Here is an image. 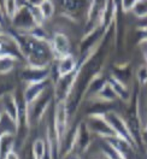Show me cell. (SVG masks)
I'll return each mask as SVG.
<instances>
[{
  "instance_id": "obj_1",
  "label": "cell",
  "mask_w": 147,
  "mask_h": 159,
  "mask_svg": "<svg viewBox=\"0 0 147 159\" xmlns=\"http://www.w3.org/2000/svg\"><path fill=\"white\" fill-rule=\"evenodd\" d=\"M103 115H104L105 119L108 120V125L111 127V129L113 131L115 136L124 140V141H127L129 143H131V145L136 148L135 142H134V140H133V136H131V134H130V130L128 128L126 118L122 117V116H121L118 112H116V111H105V112H103Z\"/></svg>"
},
{
  "instance_id": "obj_2",
  "label": "cell",
  "mask_w": 147,
  "mask_h": 159,
  "mask_svg": "<svg viewBox=\"0 0 147 159\" xmlns=\"http://www.w3.org/2000/svg\"><path fill=\"white\" fill-rule=\"evenodd\" d=\"M0 104H1V109H2V112H4V116H6L15 124L16 130H17L21 122L22 110H21L20 102L17 100V94L15 93V90L11 89L7 90L6 93H4L0 97Z\"/></svg>"
},
{
  "instance_id": "obj_3",
  "label": "cell",
  "mask_w": 147,
  "mask_h": 159,
  "mask_svg": "<svg viewBox=\"0 0 147 159\" xmlns=\"http://www.w3.org/2000/svg\"><path fill=\"white\" fill-rule=\"evenodd\" d=\"M85 123L89 131L92 133V135H94V136H98L103 140L115 136V134L111 129V127L108 125V120L105 119L103 112H95V113L89 115Z\"/></svg>"
},
{
  "instance_id": "obj_4",
  "label": "cell",
  "mask_w": 147,
  "mask_h": 159,
  "mask_svg": "<svg viewBox=\"0 0 147 159\" xmlns=\"http://www.w3.org/2000/svg\"><path fill=\"white\" fill-rule=\"evenodd\" d=\"M49 46H51L52 53L54 56V59H59V58L72 54L71 41L65 33L56 31L53 34V36L49 39Z\"/></svg>"
},
{
  "instance_id": "obj_5",
  "label": "cell",
  "mask_w": 147,
  "mask_h": 159,
  "mask_svg": "<svg viewBox=\"0 0 147 159\" xmlns=\"http://www.w3.org/2000/svg\"><path fill=\"white\" fill-rule=\"evenodd\" d=\"M49 76H51V70L48 66H34L27 64L21 72V77L24 84L48 81Z\"/></svg>"
},
{
  "instance_id": "obj_6",
  "label": "cell",
  "mask_w": 147,
  "mask_h": 159,
  "mask_svg": "<svg viewBox=\"0 0 147 159\" xmlns=\"http://www.w3.org/2000/svg\"><path fill=\"white\" fill-rule=\"evenodd\" d=\"M108 83L112 88L116 98L121 99L124 104H129L131 101V92L128 88L124 81L118 79L116 75H111L108 79Z\"/></svg>"
},
{
  "instance_id": "obj_7",
  "label": "cell",
  "mask_w": 147,
  "mask_h": 159,
  "mask_svg": "<svg viewBox=\"0 0 147 159\" xmlns=\"http://www.w3.org/2000/svg\"><path fill=\"white\" fill-rule=\"evenodd\" d=\"M57 60V79H63L70 76L71 74H74L77 66H79V60L76 59L72 54L59 58Z\"/></svg>"
},
{
  "instance_id": "obj_8",
  "label": "cell",
  "mask_w": 147,
  "mask_h": 159,
  "mask_svg": "<svg viewBox=\"0 0 147 159\" xmlns=\"http://www.w3.org/2000/svg\"><path fill=\"white\" fill-rule=\"evenodd\" d=\"M93 145V135L87 128L86 123L82 122L79 124L77 130V141H76V148L80 153H86Z\"/></svg>"
},
{
  "instance_id": "obj_9",
  "label": "cell",
  "mask_w": 147,
  "mask_h": 159,
  "mask_svg": "<svg viewBox=\"0 0 147 159\" xmlns=\"http://www.w3.org/2000/svg\"><path fill=\"white\" fill-rule=\"evenodd\" d=\"M38 10L44 20H52V17L54 16L56 12V6L53 0H39L38 2H35Z\"/></svg>"
},
{
  "instance_id": "obj_10",
  "label": "cell",
  "mask_w": 147,
  "mask_h": 159,
  "mask_svg": "<svg viewBox=\"0 0 147 159\" xmlns=\"http://www.w3.org/2000/svg\"><path fill=\"white\" fill-rule=\"evenodd\" d=\"M46 149H47V142L46 140L38 138L33 141L31 143V159H44L46 156Z\"/></svg>"
},
{
  "instance_id": "obj_11",
  "label": "cell",
  "mask_w": 147,
  "mask_h": 159,
  "mask_svg": "<svg viewBox=\"0 0 147 159\" xmlns=\"http://www.w3.org/2000/svg\"><path fill=\"white\" fill-rule=\"evenodd\" d=\"M20 5H18V0H2V11L4 15L9 18L10 20H12L16 15L20 11Z\"/></svg>"
},
{
  "instance_id": "obj_12",
  "label": "cell",
  "mask_w": 147,
  "mask_h": 159,
  "mask_svg": "<svg viewBox=\"0 0 147 159\" xmlns=\"http://www.w3.org/2000/svg\"><path fill=\"white\" fill-rule=\"evenodd\" d=\"M140 1L142 0H121V9L124 13L131 12Z\"/></svg>"
},
{
  "instance_id": "obj_13",
  "label": "cell",
  "mask_w": 147,
  "mask_h": 159,
  "mask_svg": "<svg viewBox=\"0 0 147 159\" xmlns=\"http://www.w3.org/2000/svg\"><path fill=\"white\" fill-rule=\"evenodd\" d=\"M6 159H21L20 156H18V152L17 151H12L10 154L6 157Z\"/></svg>"
},
{
  "instance_id": "obj_14",
  "label": "cell",
  "mask_w": 147,
  "mask_h": 159,
  "mask_svg": "<svg viewBox=\"0 0 147 159\" xmlns=\"http://www.w3.org/2000/svg\"><path fill=\"white\" fill-rule=\"evenodd\" d=\"M65 159H80V158H79V156H77V154H75V156H74V153H71V154H70L69 157H67Z\"/></svg>"
},
{
  "instance_id": "obj_15",
  "label": "cell",
  "mask_w": 147,
  "mask_h": 159,
  "mask_svg": "<svg viewBox=\"0 0 147 159\" xmlns=\"http://www.w3.org/2000/svg\"><path fill=\"white\" fill-rule=\"evenodd\" d=\"M6 33H5V30H4V28H2V24H1V20H0V36L1 35H5Z\"/></svg>"
},
{
  "instance_id": "obj_16",
  "label": "cell",
  "mask_w": 147,
  "mask_h": 159,
  "mask_svg": "<svg viewBox=\"0 0 147 159\" xmlns=\"http://www.w3.org/2000/svg\"><path fill=\"white\" fill-rule=\"evenodd\" d=\"M98 159H108V158H106V157H105V156L103 154V157H101V158H98Z\"/></svg>"
}]
</instances>
